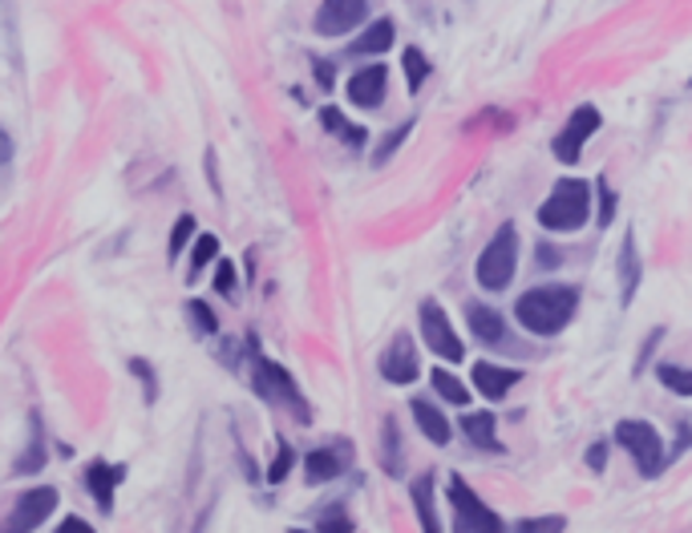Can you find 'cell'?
I'll return each mask as SVG.
<instances>
[{"label":"cell","instance_id":"obj_1","mask_svg":"<svg viewBox=\"0 0 692 533\" xmlns=\"http://www.w3.org/2000/svg\"><path fill=\"white\" fill-rule=\"evenodd\" d=\"M575 308H580V291L571 284H554L530 287L527 296H518L515 315L530 335H559L575 320Z\"/></svg>","mask_w":692,"mask_h":533},{"label":"cell","instance_id":"obj_2","mask_svg":"<svg viewBox=\"0 0 692 533\" xmlns=\"http://www.w3.org/2000/svg\"><path fill=\"white\" fill-rule=\"evenodd\" d=\"M592 214V187L583 178H559L539 207V226L547 231H580Z\"/></svg>","mask_w":692,"mask_h":533},{"label":"cell","instance_id":"obj_3","mask_svg":"<svg viewBox=\"0 0 692 533\" xmlns=\"http://www.w3.org/2000/svg\"><path fill=\"white\" fill-rule=\"evenodd\" d=\"M515 267H518V226L503 223L494 231L491 243H486V251L479 255V267H474L479 287L503 291V287H510V279H515Z\"/></svg>","mask_w":692,"mask_h":533},{"label":"cell","instance_id":"obj_4","mask_svg":"<svg viewBox=\"0 0 692 533\" xmlns=\"http://www.w3.org/2000/svg\"><path fill=\"white\" fill-rule=\"evenodd\" d=\"M252 356H255V392H260L264 400H272V404H288V409H296V421L300 424L312 421V409L304 404L300 388H296L288 368L276 360H267V356H260V352H252Z\"/></svg>","mask_w":692,"mask_h":533},{"label":"cell","instance_id":"obj_5","mask_svg":"<svg viewBox=\"0 0 692 533\" xmlns=\"http://www.w3.org/2000/svg\"><path fill=\"white\" fill-rule=\"evenodd\" d=\"M616 445L636 460V469L644 477H656V473L664 469V441L656 433L648 421H619L616 424Z\"/></svg>","mask_w":692,"mask_h":533},{"label":"cell","instance_id":"obj_6","mask_svg":"<svg viewBox=\"0 0 692 533\" xmlns=\"http://www.w3.org/2000/svg\"><path fill=\"white\" fill-rule=\"evenodd\" d=\"M417 320H421V340H426V347L438 356V360L458 364L462 356H466V347H462V340H458V332H453V320L446 315V308H441L438 299H421Z\"/></svg>","mask_w":692,"mask_h":533},{"label":"cell","instance_id":"obj_7","mask_svg":"<svg viewBox=\"0 0 692 533\" xmlns=\"http://www.w3.org/2000/svg\"><path fill=\"white\" fill-rule=\"evenodd\" d=\"M600 125H604L600 110H595V106H580V110L567 118V125L559 130V137L551 142L554 158L567 162V166H571V162H580L583 158V146L592 142V134L600 130Z\"/></svg>","mask_w":692,"mask_h":533},{"label":"cell","instance_id":"obj_8","mask_svg":"<svg viewBox=\"0 0 692 533\" xmlns=\"http://www.w3.org/2000/svg\"><path fill=\"white\" fill-rule=\"evenodd\" d=\"M450 501H453V513H458V530H479V533H498L503 530V521L494 513L486 501H482L474 489H470L462 477H453L450 481Z\"/></svg>","mask_w":692,"mask_h":533},{"label":"cell","instance_id":"obj_9","mask_svg":"<svg viewBox=\"0 0 692 533\" xmlns=\"http://www.w3.org/2000/svg\"><path fill=\"white\" fill-rule=\"evenodd\" d=\"M50 513H57V489H53V485H37V489H25V493L17 497V506L4 525L13 533H25V530L45 525Z\"/></svg>","mask_w":692,"mask_h":533},{"label":"cell","instance_id":"obj_10","mask_svg":"<svg viewBox=\"0 0 692 533\" xmlns=\"http://www.w3.org/2000/svg\"><path fill=\"white\" fill-rule=\"evenodd\" d=\"M365 16H369V0H325V4L316 9L312 29L320 37H340V33H349V29L361 25Z\"/></svg>","mask_w":692,"mask_h":533},{"label":"cell","instance_id":"obj_11","mask_svg":"<svg viewBox=\"0 0 692 533\" xmlns=\"http://www.w3.org/2000/svg\"><path fill=\"white\" fill-rule=\"evenodd\" d=\"M381 376L389 380V385H414L417 380V352H414V335L409 332H397L389 340V347L381 352L377 360Z\"/></svg>","mask_w":692,"mask_h":533},{"label":"cell","instance_id":"obj_12","mask_svg":"<svg viewBox=\"0 0 692 533\" xmlns=\"http://www.w3.org/2000/svg\"><path fill=\"white\" fill-rule=\"evenodd\" d=\"M385 89H389V69L385 65H369V69H356L349 77V101L361 106V110H377L385 101Z\"/></svg>","mask_w":692,"mask_h":533},{"label":"cell","instance_id":"obj_13","mask_svg":"<svg viewBox=\"0 0 692 533\" xmlns=\"http://www.w3.org/2000/svg\"><path fill=\"white\" fill-rule=\"evenodd\" d=\"M127 481V465H106V460H94L86 469V489L89 497L98 501L101 513H113V493H118V485Z\"/></svg>","mask_w":692,"mask_h":533},{"label":"cell","instance_id":"obj_14","mask_svg":"<svg viewBox=\"0 0 692 533\" xmlns=\"http://www.w3.org/2000/svg\"><path fill=\"white\" fill-rule=\"evenodd\" d=\"M619 299H624V308H628L636 291H640V279H644V259H640V247H636V231H624V243H619Z\"/></svg>","mask_w":692,"mask_h":533},{"label":"cell","instance_id":"obj_15","mask_svg":"<svg viewBox=\"0 0 692 533\" xmlns=\"http://www.w3.org/2000/svg\"><path fill=\"white\" fill-rule=\"evenodd\" d=\"M518 380H523L518 368H503V364H491V360L474 364V388H479L486 400L510 397V388H515Z\"/></svg>","mask_w":692,"mask_h":533},{"label":"cell","instance_id":"obj_16","mask_svg":"<svg viewBox=\"0 0 692 533\" xmlns=\"http://www.w3.org/2000/svg\"><path fill=\"white\" fill-rule=\"evenodd\" d=\"M349 469V448H312L308 460H304V473H308V481L312 485H325V481H337L340 473Z\"/></svg>","mask_w":692,"mask_h":533},{"label":"cell","instance_id":"obj_17","mask_svg":"<svg viewBox=\"0 0 692 533\" xmlns=\"http://www.w3.org/2000/svg\"><path fill=\"white\" fill-rule=\"evenodd\" d=\"M466 323H470V332H474V340L479 344H486V347H494V344H503L506 340V323H503V315L494 308H486V303H466Z\"/></svg>","mask_w":692,"mask_h":533},{"label":"cell","instance_id":"obj_18","mask_svg":"<svg viewBox=\"0 0 692 533\" xmlns=\"http://www.w3.org/2000/svg\"><path fill=\"white\" fill-rule=\"evenodd\" d=\"M462 433L470 436V445L474 448L503 453V441H498V417H494V412H470V417H462Z\"/></svg>","mask_w":692,"mask_h":533},{"label":"cell","instance_id":"obj_19","mask_svg":"<svg viewBox=\"0 0 692 533\" xmlns=\"http://www.w3.org/2000/svg\"><path fill=\"white\" fill-rule=\"evenodd\" d=\"M409 412H414V421H417V429L433 441V445H450V421L441 417V409H433L429 400H409Z\"/></svg>","mask_w":692,"mask_h":533},{"label":"cell","instance_id":"obj_20","mask_svg":"<svg viewBox=\"0 0 692 533\" xmlns=\"http://www.w3.org/2000/svg\"><path fill=\"white\" fill-rule=\"evenodd\" d=\"M397 41V25H393L389 16L385 21H373V25L361 33V37L353 41V57L361 53V57H373V53H389V45Z\"/></svg>","mask_w":692,"mask_h":533},{"label":"cell","instance_id":"obj_21","mask_svg":"<svg viewBox=\"0 0 692 533\" xmlns=\"http://www.w3.org/2000/svg\"><path fill=\"white\" fill-rule=\"evenodd\" d=\"M381 465H385V473H389V477H402V473H405L402 429H397V421H393V417H385V424H381Z\"/></svg>","mask_w":692,"mask_h":533},{"label":"cell","instance_id":"obj_22","mask_svg":"<svg viewBox=\"0 0 692 533\" xmlns=\"http://www.w3.org/2000/svg\"><path fill=\"white\" fill-rule=\"evenodd\" d=\"M409 493H414V509H417V521H421V525H426L429 533H441V521H438V506H433V477H417L414 481V489H409Z\"/></svg>","mask_w":692,"mask_h":533},{"label":"cell","instance_id":"obj_23","mask_svg":"<svg viewBox=\"0 0 692 533\" xmlns=\"http://www.w3.org/2000/svg\"><path fill=\"white\" fill-rule=\"evenodd\" d=\"M320 125H325L328 134L344 137V142H349L353 149H361L369 142L365 130H361V125H349V122H344V113H340L337 106H325V110H320Z\"/></svg>","mask_w":692,"mask_h":533},{"label":"cell","instance_id":"obj_24","mask_svg":"<svg viewBox=\"0 0 692 533\" xmlns=\"http://www.w3.org/2000/svg\"><path fill=\"white\" fill-rule=\"evenodd\" d=\"M429 380H433V388H438L441 400H450V404H458V409H462V404H470V388L462 385V380H458L453 373H446V368H433V376H429Z\"/></svg>","mask_w":692,"mask_h":533},{"label":"cell","instance_id":"obj_25","mask_svg":"<svg viewBox=\"0 0 692 533\" xmlns=\"http://www.w3.org/2000/svg\"><path fill=\"white\" fill-rule=\"evenodd\" d=\"M405 65V81H409V93H421V86H426V77H429V57L417 45H409L402 57Z\"/></svg>","mask_w":692,"mask_h":533},{"label":"cell","instance_id":"obj_26","mask_svg":"<svg viewBox=\"0 0 692 533\" xmlns=\"http://www.w3.org/2000/svg\"><path fill=\"white\" fill-rule=\"evenodd\" d=\"M656 376H660V385H664L668 392H677V397H692V368H684V364H660Z\"/></svg>","mask_w":692,"mask_h":533},{"label":"cell","instance_id":"obj_27","mask_svg":"<svg viewBox=\"0 0 692 533\" xmlns=\"http://www.w3.org/2000/svg\"><path fill=\"white\" fill-rule=\"evenodd\" d=\"M215 259H219V238H215V235L195 238V247H190V284H195L202 267H207V263H215Z\"/></svg>","mask_w":692,"mask_h":533},{"label":"cell","instance_id":"obj_28","mask_svg":"<svg viewBox=\"0 0 692 533\" xmlns=\"http://www.w3.org/2000/svg\"><path fill=\"white\" fill-rule=\"evenodd\" d=\"M409 130H414V118H409V122H402V125H397V130H393V134H385V137H381V146H377V154H373V162H377V166H385V162H389L393 154H397V149H402V142H405V137H409Z\"/></svg>","mask_w":692,"mask_h":533},{"label":"cell","instance_id":"obj_29","mask_svg":"<svg viewBox=\"0 0 692 533\" xmlns=\"http://www.w3.org/2000/svg\"><path fill=\"white\" fill-rule=\"evenodd\" d=\"M187 315H190V327L199 335H215L219 332V320H215V311L202 303V299H190L187 303Z\"/></svg>","mask_w":692,"mask_h":533},{"label":"cell","instance_id":"obj_30","mask_svg":"<svg viewBox=\"0 0 692 533\" xmlns=\"http://www.w3.org/2000/svg\"><path fill=\"white\" fill-rule=\"evenodd\" d=\"M190 238H195V214H178L175 231H171V243H166L171 259H178V255H183V247H187Z\"/></svg>","mask_w":692,"mask_h":533},{"label":"cell","instance_id":"obj_31","mask_svg":"<svg viewBox=\"0 0 692 533\" xmlns=\"http://www.w3.org/2000/svg\"><path fill=\"white\" fill-rule=\"evenodd\" d=\"M235 287H240V275H235V263L231 259H219V267H215V291L219 296H235Z\"/></svg>","mask_w":692,"mask_h":533},{"label":"cell","instance_id":"obj_32","mask_svg":"<svg viewBox=\"0 0 692 533\" xmlns=\"http://www.w3.org/2000/svg\"><path fill=\"white\" fill-rule=\"evenodd\" d=\"M41 465H45V448H41V429L37 421H33V445H29L25 457L17 460V473H37Z\"/></svg>","mask_w":692,"mask_h":533},{"label":"cell","instance_id":"obj_33","mask_svg":"<svg viewBox=\"0 0 692 533\" xmlns=\"http://www.w3.org/2000/svg\"><path fill=\"white\" fill-rule=\"evenodd\" d=\"M292 465H296V453H292V445L279 441V453H276V460H272V469H267V481L279 485L292 473Z\"/></svg>","mask_w":692,"mask_h":533},{"label":"cell","instance_id":"obj_34","mask_svg":"<svg viewBox=\"0 0 692 533\" xmlns=\"http://www.w3.org/2000/svg\"><path fill=\"white\" fill-rule=\"evenodd\" d=\"M316 530H325V533H353V518H344V509L332 506L325 518L316 521Z\"/></svg>","mask_w":692,"mask_h":533},{"label":"cell","instance_id":"obj_35","mask_svg":"<svg viewBox=\"0 0 692 533\" xmlns=\"http://www.w3.org/2000/svg\"><path fill=\"white\" fill-rule=\"evenodd\" d=\"M595 187H600V226H612L616 223V190L607 187L604 178H600V182H595Z\"/></svg>","mask_w":692,"mask_h":533},{"label":"cell","instance_id":"obj_36","mask_svg":"<svg viewBox=\"0 0 692 533\" xmlns=\"http://www.w3.org/2000/svg\"><path fill=\"white\" fill-rule=\"evenodd\" d=\"M130 373L139 376L142 388H146V404H154V397H158V376H154V368L146 360H130Z\"/></svg>","mask_w":692,"mask_h":533},{"label":"cell","instance_id":"obj_37","mask_svg":"<svg viewBox=\"0 0 692 533\" xmlns=\"http://www.w3.org/2000/svg\"><path fill=\"white\" fill-rule=\"evenodd\" d=\"M518 530L523 533H559V530H567V518H527V521H518Z\"/></svg>","mask_w":692,"mask_h":533},{"label":"cell","instance_id":"obj_38","mask_svg":"<svg viewBox=\"0 0 692 533\" xmlns=\"http://www.w3.org/2000/svg\"><path fill=\"white\" fill-rule=\"evenodd\" d=\"M660 340H664V327H656V332L648 335V340H644V347H640V360H636V376L644 373V364H648V356H652V352H656V344H660Z\"/></svg>","mask_w":692,"mask_h":533},{"label":"cell","instance_id":"obj_39","mask_svg":"<svg viewBox=\"0 0 692 533\" xmlns=\"http://www.w3.org/2000/svg\"><path fill=\"white\" fill-rule=\"evenodd\" d=\"M312 74H316V81L325 86V93L332 89V81H337V69H332V62H316V65H312Z\"/></svg>","mask_w":692,"mask_h":533},{"label":"cell","instance_id":"obj_40","mask_svg":"<svg viewBox=\"0 0 692 533\" xmlns=\"http://www.w3.org/2000/svg\"><path fill=\"white\" fill-rule=\"evenodd\" d=\"M587 465H592L595 473H604V465H607V445H604V441H595V445L587 448Z\"/></svg>","mask_w":692,"mask_h":533},{"label":"cell","instance_id":"obj_41","mask_svg":"<svg viewBox=\"0 0 692 533\" xmlns=\"http://www.w3.org/2000/svg\"><path fill=\"white\" fill-rule=\"evenodd\" d=\"M539 263H542V267H559L563 259H559V251H554V247H539Z\"/></svg>","mask_w":692,"mask_h":533},{"label":"cell","instance_id":"obj_42","mask_svg":"<svg viewBox=\"0 0 692 533\" xmlns=\"http://www.w3.org/2000/svg\"><path fill=\"white\" fill-rule=\"evenodd\" d=\"M62 533H89V525L81 518H65L62 521Z\"/></svg>","mask_w":692,"mask_h":533}]
</instances>
